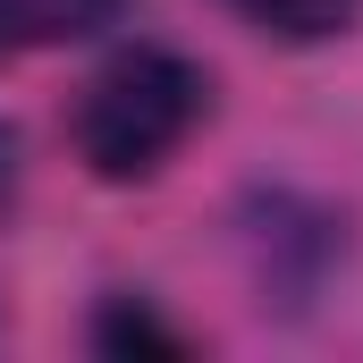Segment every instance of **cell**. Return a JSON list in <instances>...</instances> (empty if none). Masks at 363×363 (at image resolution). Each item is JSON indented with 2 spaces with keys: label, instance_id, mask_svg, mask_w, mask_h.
Returning <instances> with one entry per match:
<instances>
[{
  "label": "cell",
  "instance_id": "cell-1",
  "mask_svg": "<svg viewBox=\"0 0 363 363\" xmlns=\"http://www.w3.org/2000/svg\"><path fill=\"white\" fill-rule=\"evenodd\" d=\"M203 110H211L203 68L178 60V51H161V43H135V51L101 60L85 77L77 110H68V144H77V161L101 186H144L186 152Z\"/></svg>",
  "mask_w": 363,
  "mask_h": 363
},
{
  "label": "cell",
  "instance_id": "cell-2",
  "mask_svg": "<svg viewBox=\"0 0 363 363\" xmlns=\"http://www.w3.org/2000/svg\"><path fill=\"white\" fill-rule=\"evenodd\" d=\"M118 9H127V0H0V60L85 43L101 26H118Z\"/></svg>",
  "mask_w": 363,
  "mask_h": 363
},
{
  "label": "cell",
  "instance_id": "cell-3",
  "mask_svg": "<svg viewBox=\"0 0 363 363\" xmlns=\"http://www.w3.org/2000/svg\"><path fill=\"white\" fill-rule=\"evenodd\" d=\"M254 34H271V43H330V34H347L355 26L363 0H228Z\"/></svg>",
  "mask_w": 363,
  "mask_h": 363
},
{
  "label": "cell",
  "instance_id": "cell-4",
  "mask_svg": "<svg viewBox=\"0 0 363 363\" xmlns=\"http://www.w3.org/2000/svg\"><path fill=\"white\" fill-rule=\"evenodd\" d=\"M93 338H101L110 355H186V338L169 330V321H152V304H135V296H118Z\"/></svg>",
  "mask_w": 363,
  "mask_h": 363
},
{
  "label": "cell",
  "instance_id": "cell-5",
  "mask_svg": "<svg viewBox=\"0 0 363 363\" xmlns=\"http://www.w3.org/2000/svg\"><path fill=\"white\" fill-rule=\"evenodd\" d=\"M9 194H17V135L0 127V203H9Z\"/></svg>",
  "mask_w": 363,
  "mask_h": 363
}]
</instances>
